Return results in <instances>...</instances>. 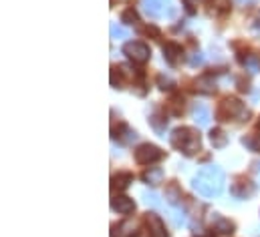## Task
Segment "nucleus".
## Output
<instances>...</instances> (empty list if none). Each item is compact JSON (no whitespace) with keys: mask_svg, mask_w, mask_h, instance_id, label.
Returning <instances> with one entry per match:
<instances>
[{"mask_svg":"<svg viewBox=\"0 0 260 237\" xmlns=\"http://www.w3.org/2000/svg\"><path fill=\"white\" fill-rule=\"evenodd\" d=\"M161 51H164V59L170 66H178L184 60V49L176 43H166L161 47Z\"/></svg>","mask_w":260,"mask_h":237,"instance_id":"obj_10","label":"nucleus"},{"mask_svg":"<svg viewBox=\"0 0 260 237\" xmlns=\"http://www.w3.org/2000/svg\"><path fill=\"white\" fill-rule=\"evenodd\" d=\"M212 6L220 12H226L230 8V0H212Z\"/></svg>","mask_w":260,"mask_h":237,"instance_id":"obj_29","label":"nucleus"},{"mask_svg":"<svg viewBox=\"0 0 260 237\" xmlns=\"http://www.w3.org/2000/svg\"><path fill=\"white\" fill-rule=\"evenodd\" d=\"M192 117L200 127H206L210 123V109L204 103H196L194 109H192Z\"/></svg>","mask_w":260,"mask_h":237,"instance_id":"obj_15","label":"nucleus"},{"mask_svg":"<svg viewBox=\"0 0 260 237\" xmlns=\"http://www.w3.org/2000/svg\"><path fill=\"white\" fill-rule=\"evenodd\" d=\"M111 209L121 213V215H129V213L135 211V201L127 195H115L111 199Z\"/></svg>","mask_w":260,"mask_h":237,"instance_id":"obj_11","label":"nucleus"},{"mask_svg":"<svg viewBox=\"0 0 260 237\" xmlns=\"http://www.w3.org/2000/svg\"><path fill=\"white\" fill-rule=\"evenodd\" d=\"M168 109H170V113H172V115H182V113H184V97H182V95L174 97V99L170 101Z\"/></svg>","mask_w":260,"mask_h":237,"instance_id":"obj_22","label":"nucleus"},{"mask_svg":"<svg viewBox=\"0 0 260 237\" xmlns=\"http://www.w3.org/2000/svg\"><path fill=\"white\" fill-rule=\"evenodd\" d=\"M145 225H147V231L151 237H170L168 229H166V223L161 221V217L157 213H147L145 215Z\"/></svg>","mask_w":260,"mask_h":237,"instance_id":"obj_8","label":"nucleus"},{"mask_svg":"<svg viewBox=\"0 0 260 237\" xmlns=\"http://www.w3.org/2000/svg\"><path fill=\"white\" fill-rule=\"evenodd\" d=\"M182 2H184L186 10H188L190 14H196V10H198V4H200V0H182Z\"/></svg>","mask_w":260,"mask_h":237,"instance_id":"obj_30","label":"nucleus"},{"mask_svg":"<svg viewBox=\"0 0 260 237\" xmlns=\"http://www.w3.org/2000/svg\"><path fill=\"white\" fill-rule=\"evenodd\" d=\"M164 177H166V173H164V169H161V167H149V169L141 175L143 183H147V185H151V187H155V185L164 183Z\"/></svg>","mask_w":260,"mask_h":237,"instance_id":"obj_13","label":"nucleus"},{"mask_svg":"<svg viewBox=\"0 0 260 237\" xmlns=\"http://www.w3.org/2000/svg\"><path fill=\"white\" fill-rule=\"evenodd\" d=\"M210 225H212V231H214V233H218V235H232V233H234V229H236V225H234L230 219L222 217L220 213H214V215H212Z\"/></svg>","mask_w":260,"mask_h":237,"instance_id":"obj_9","label":"nucleus"},{"mask_svg":"<svg viewBox=\"0 0 260 237\" xmlns=\"http://www.w3.org/2000/svg\"><path fill=\"white\" fill-rule=\"evenodd\" d=\"M111 85H113L115 89L121 87V70H117V66L111 68Z\"/></svg>","mask_w":260,"mask_h":237,"instance_id":"obj_28","label":"nucleus"},{"mask_svg":"<svg viewBox=\"0 0 260 237\" xmlns=\"http://www.w3.org/2000/svg\"><path fill=\"white\" fill-rule=\"evenodd\" d=\"M210 143L216 147V149H224L228 145V135L222 131V129H212L210 131Z\"/></svg>","mask_w":260,"mask_h":237,"instance_id":"obj_17","label":"nucleus"},{"mask_svg":"<svg viewBox=\"0 0 260 237\" xmlns=\"http://www.w3.org/2000/svg\"><path fill=\"white\" fill-rule=\"evenodd\" d=\"M139 229H141V223H139V219H123V221H119L117 225H113L111 227V235L113 237H137L139 233Z\"/></svg>","mask_w":260,"mask_h":237,"instance_id":"obj_7","label":"nucleus"},{"mask_svg":"<svg viewBox=\"0 0 260 237\" xmlns=\"http://www.w3.org/2000/svg\"><path fill=\"white\" fill-rule=\"evenodd\" d=\"M157 87H159L161 91H174V87H176V81H174L170 74L161 72V74H157Z\"/></svg>","mask_w":260,"mask_h":237,"instance_id":"obj_21","label":"nucleus"},{"mask_svg":"<svg viewBox=\"0 0 260 237\" xmlns=\"http://www.w3.org/2000/svg\"><path fill=\"white\" fill-rule=\"evenodd\" d=\"M121 22L127 24V26H135V24L139 22V16H137V12H135L133 8H127V10H123V14H121Z\"/></svg>","mask_w":260,"mask_h":237,"instance_id":"obj_23","label":"nucleus"},{"mask_svg":"<svg viewBox=\"0 0 260 237\" xmlns=\"http://www.w3.org/2000/svg\"><path fill=\"white\" fill-rule=\"evenodd\" d=\"M121 143H125V145H131L135 139H137V133L131 129V127H127V125H121L119 127V131H117V135H115Z\"/></svg>","mask_w":260,"mask_h":237,"instance_id":"obj_19","label":"nucleus"},{"mask_svg":"<svg viewBox=\"0 0 260 237\" xmlns=\"http://www.w3.org/2000/svg\"><path fill=\"white\" fill-rule=\"evenodd\" d=\"M196 89L204 95H214L216 93V81L212 74H204V76H198L196 81Z\"/></svg>","mask_w":260,"mask_h":237,"instance_id":"obj_14","label":"nucleus"},{"mask_svg":"<svg viewBox=\"0 0 260 237\" xmlns=\"http://www.w3.org/2000/svg\"><path fill=\"white\" fill-rule=\"evenodd\" d=\"M131 183H133V175L127 173V171H121V173H117V175L111 177V187L117 189V191H125Z\"/></svg>","mask_w":260,"mask_h":237,"instance_id":"obj_16","label":"nucleus"},{"mask_svg":"<svg viewBox=\"0 0 260 237\" xmlns=\"http://www.w3.org/2000/svg\"><path fill=\"white\" fill-rule=\"evenodd\" d=\"M242 145H244V147H248L250 151H260V137L258 135L244 137V139H242Z\"/></svg>","mask_w":260,"mask_h":237,"instance_id":"obj_26","label":"nucleus"},{"mask_svg":"<svg viewBox=\"0 0 260 237\" xmlns=\"http://www.w3.org/2000/svg\"><path fill=\"white\" fill-rule=\"evenodd\" d=\"M141 197H143V201H145L147 205H151V207H155V209H157V207L161 205L155 193H147V191H143V195H141Z\"/></svg>","mask_w":260,"mask_h":237,"instance_id":"obj_27","label":"nucleus"},{"mask_svg":"<svg viewBox=\"0 0 260 237\" xmlns=\"http://www.w3.org/2000/svg\"><path fill=\"white\" fill-rule=\"evenodd\" d=\"M242 64H244V68H246L250 74H256L260 70V59L256 55H246V59L242 60Z\"/></svg>","mask_w":260,"mask_h":237,"instance_id":"obj_20","label":"nucleus"},{"mask_svg":"<svg viewBox=\"0 0 260 237\" xmlns=\"http://www.w3.org/2000/svg\"><path fill=\"white\" fill-rule=\"evenodd\" d=\"M159 159H164V151L157 145L143 143L135 149V161L139 165H151V163H157Z\"/></svg>","mask_w":260,"mask_h":237,"instance_id":"obj_5","label":"nucleus"},{"mask_svg":"<svg viewBox=\"0 0 260 237\" xmlns=\"http://www.w3.org/2000/svg\"><path fill=\"white\" fill-rule=\"evenodd\" d=\"M224 181H226L224 171L218 165H206L192 179V187L202 197L212 199V197H218L224 191Z\"/></svg>","mask_w":260,"mask_h":237,"instance_id":"obj_1","label":"nucleus"},{"mask_svg":"<svg viewBox=\"0 0 260 237\" xmlns=\"http://www.w3.org/2000/svg\"><path fill=\"white\" fill-rule=\"evenodd\" d=\"M254 167H256V175H258V177H260V163H256Z\"/></svg>","mask_w":260,"mask_h":237,"instance_id":"obj_33","label":"nucleus"},{"mask_svg":"<svg viewBox=\"0 0 260 237\" xmlns=\"http://www.w3.org/2000/svg\"><path fill=\"white\" fill-rule=\"evenodd\" d=\"M170 143H172L174 149H178L186 157H192V155H196L202 149V137L192 127H178V129H174L172 135H170Z\"/></svg>","mask_w":260,"mask_h":237,"instance_id":"obj_2","label":"nucleus"},{"mask_svg":"<svg viewBox=\"0 0 260 237\" xmlns=\"http://www.w3.org/2000/svg\"><path fill=\"white\" fill-rule=\"evenodd\" d=\"M109 32H111V38H115V41H119V38H127V36H129V30L123 28V26H117L115 22H111Z\"/></svg>","mask_w":260,"mask_h":237,"instance_id":"obj_24","label":"nucleus"},{"mask_svg":"<svg viewBox=\"0 0 260 237\" xmlns=\"http://www.w3.org/2000/svg\"><path fill=\"white\" fill-rule=\"evenodd\" d=\"M202 60H204L202 53H194L192 59H190V64H192V66H198V64H202Z\"/></svg>","mask_w":260,"mask_h":237,"instance_id":"obj_31","label":"nucleus"},{"mask_svg":"<svg viewBox=\"0 0 260 237\" xmlns=\"http://www.w3.org/2000/svg\"><path fill=\"white\" fill-rule=\"evenodd\" d=\"M123 55L129 60H133L135 64H145L151 59V49L141 41H129L123 45Z\"/></svg>","mask_w":260,"mask_h":237,"instance_id":"obj_4","label":"nucleus"},{"mask_svg":"<svg viewBox=\"0 0 260 237\" xmlns=\"http://www.w3.org/2000/svg\"><path fill=\"white\" fill-rule=\"evenodd\" d=\"M230 191H232V195H234L236 199H246V197L254 195V183H250V181L240 177L232 183Z\"/></svg>","mask_w":260,"mask_h":237,"instance_id":"obj_12","label":"nucleus"},{"mask_svg":"<svg viewBox=\"0 0 260 237\" xmlns=\"http://www.w3.org/2000/svg\"><path fill=\"white\" fill-rule=\"evenodd\" d=\"M258 127H260V121H258Z\"/></svg>","mask_w":260,"mask_h":237,"instance_id":"obj_34","label":"nucleus"},{"mask_svg":"<svg viewBox=\"0 0 260 237\" xmlns=\"http://www.w3.org/2000/svg\"><path fill=\"white\" fill-rule=\"evenodd\" d=\"M166 199L170 205H180L182 203V189L176 183H170L166 187Z\"/></svg>","mask_w":260,"mask_h":237,"instance_id":"obj_18","label":"nucleus"},{"mask_svg":"<svg viewBox=\"0 0 260 237\" xmlns=\"http://www.w3.org/2000/svg\"><path fill=\"white\" fill-rule=\"evenodd\" d=\"M236 2H238L240 6H248V4H252L254 0H236Z\"/></svg>","mask_w":260,"mask_h":237,"instance_id":"obj_32","label":"nucleus"},{"mask_svg":"<svg viewBox=\"0 0 260 237\" xmlns=\"http://www.w3.org/2000/svg\"><path fill=\"white\" fill-rule=\"evenodd\" d=\"M141 6L149 18H164L174 14L172 0H141Z\"/></svg>","mask_w":260,"mask_h":237,"instance_id":"obj_6","label":"nucleus"},{"mask_svg":"<svg viewBox=\"0 0 260 237\" xmlns=\"http://www.w3.org/2000/svg\"><path fill=\"white\" fill-rule=\"evenodd\" d=\"M149 123H151V127H153L157 133H164V131H166V125H168V118L159 117V115H151V117H149Z\"/></svg>","mask_w":260,"mask_h":237,"instance_id":"obj_25","label":"nucleus"},{"mask_svg":"<svg viewBox=\"0 0 260 237\" xmlns=\"http://www.w3.org/2000/svg\"><path fill=\"white\" fill-rule=\"evenodd\" d=\"M218 121H230V118H236V121H248V109L244 107V103L240 99H234V97H228L220 103L218 107Z\"/></svg>","mask_w":260,"mask_h":237,"instance_id":"obj_3","label":"nucleus"}]
</instances>
